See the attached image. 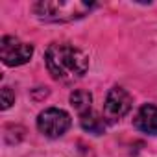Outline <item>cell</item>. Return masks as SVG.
<instances>
[{"label":"cell","mask_w":157,"mask_h":157,"mask_svg":"<svg viewBox=\"0 0 157 157\" xmlns=\"http://www.w3.org/2000/svg\"><path fill=\"white\" fill-rule=\"evenodd\" d=\"M46 68L56 82L74 83L89 70V57L85 52L67 43H52L44 52Z\"/></svg>","instance_id":"6da1fadb"},{"label":"cell","mask_w":157,"mask_h":157,"mask_svg":"<svg viewBox=\"0 0 157 157\" xmlns=\"http://www.w3.org/2000/svg\"><path fill=\"white\" fill-rule=\"evenodd\" d=\"M96 4L80 0H41L32 6L33 15L43 22H72L89 15Z\"/></svg>","instance_id":"7a4b0ae2"},{"label":"cell","mask_w":157,"mask_h":157,"mask_svg":"<svg viewBox=\"0 0 157 157\" xmlns=\"http://www.w3.org/2000/svg\"><path fill=\"white\" fill-rule=\"evenodd\" d=\"M72 124V118L67 111L59 107H48L39 113L37 117V129L48 137V139H59L63 137Z\"/></svg>","instance_id":"3957f363"},{"label":"cell","mask_w":157,"mask_h":157,"mask_svg":"<svg viewBox=\"0 0 157 157\" xmlns=\"http://www.w3.org/2000/svg\"><path fill=\"white\" fill-rule=\"evenodd\" d=\"M33 56V44L24 43L13 35H4L0 41V57L8 67H21Z\"/></svg>","instance_id":"277c9868"},{"label":"cell","mask_w":157,"mask_h":157,"mask_svg":"<svg viewBox=\"0 0 157 157\" xmlns=\"http://www.w3.org/2000/svg\"><path fill=\"white\" fill-rule=\"evenodd\" d=\"M131 104H133V98L131 94L122 89V87H113L109 93H107V98L104 102V120L107 124H115L118 122L122 117H126L131 109Z\"/></svg>","instance_id":"5b68a950"},{"label":"cell","mask_w":157,"mask_h":157,"mask_svg":"<svg viewBox=\"0 0 157 157\" xmlns=\"http://www.w3.org/2000/svg\"><path fill=\"white\" fill-rule=\"evenodd\" d=\"M133 126L146 133V135H157V105L144 104L133 117Z\"/></svg>","instance_id":"8992f818"},{"label":"cell","mask_w":157,"mask_h":157,"mask_svg":"<svg viewBox=\"0 0 157 157\" xmlns=\"http://www.w3.org/2000/svg\"><path fill=\"white\" fill-rule=\"evenodd\" d=\"M91 104H93V96H91L89 91L76 89V91L70 94V105L76 109V113L80 115V117H83V115H87L89 111H93V109H91Z\"/></svg>","instance_id":"52a82bcc"},{"label":"cell","mask_w":157,"mask_h":157,"mask_svg":"<svg viewBox=\"0 0 157 157\" xmlns=\"http://www.w3.org/2000/svg\"><path fill=\"white\" fill-rule=\"evenodd\" d=\"M80 122H82V128L85 131L93 133V135H102L105 131V120H104V117H100V115H96L93 111H89L87 115L80 117Z\"/></svg>","instance_id":"ba28073f"},{"label":"cell","mask_w":157,"mask_h":157,"mask_svg":"<svg viewBox=\"0 0 157 157\" xmlns=\"http://www.w3.org/2000/svg\"><path fill=\"white\" fill-rule=\"evenodd\" d=\"M0 98H2V109H10L13 104H15V94L10 87H2V91H0Z\"/></svg>","instance_id":"9c48e42d"}]
</instances>
